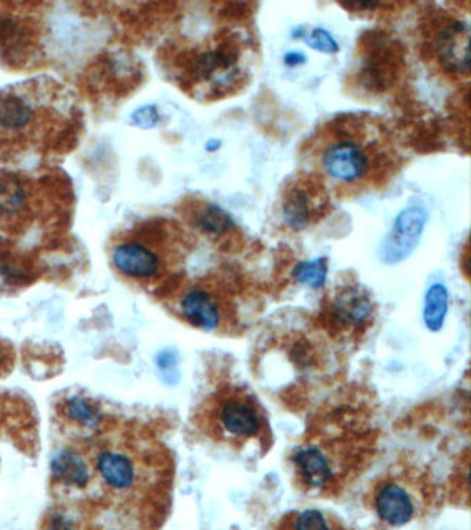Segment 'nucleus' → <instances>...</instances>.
Segmentation results:
<instances>
[{
	"instance_id": "obj_8",
	"label": "nucleus",
	"mask_w": 471,
	"mask_h": 530,
	"mask_svg": "<svg viewBox=\"0 0 471 530\" xmlns=\"http://www.w3.org/2000/svg\"><path fill=\"white\" fill-rule=\"evenodd\" d=\"M433 492L434 485L426 468L402 461L373 481L368 502L380 522L390 528H401L426 510Z\"/></svg>"
},
{
	"instance_id": "obj_16",
	"label": "nucleus",
	"mask_w": 471,
	"mask_h": 530,
	"mask_svg": "<svg viewBox=\"0 0 471 530\" xmlns=\"http://www.w3.org/2000/svg\"><path fill=\"white\" fill-rule=\"evenodd\" d=\"M286 530H342L320 510H304L286 525Z\"/></svg>"
},
{
	"instance_id": "obj_7",
	"label": "nucleus",
	"mask_w": 471,
	"mask_h": 530,
	"mask_svg": "<svg viewBox=\"0 0 471 530\" xmlns=\"http://www.w3.org/2000/svg\"><path fill=\"white\" fill-rule=\"evenodd\" d=\"M368 444L365 434L354 430L309 439L291 455L296 485L309 493L339 488L367 461Z\"/></svg>"
},
{
	"instance_id": "obj_10",
	"label": "nucleus",
	"mask_w": 471,
	"mask_h": 530,
	"mask_svg": "<svg viewBox=\"0 0 471 530\" xmlns=\"http://www.w3.org/2000/svg\"><path fill=\"white\" fill-rule=\"evenodd\" d=\"M427 56L445 74L467 78L470 71V25L460 17L440 10L425 31Z\"/></svg>"
},
{
	"instance_id": "obj_4",
	"label": "nucleus",
	"mask_w": 471,
	"mask_h": 530,
	"mask_svg": "<svg viewBox=\"0 0 471 530\" xmlns=\"http://www.w3.org/2000/svg\"><path fill=\"white\" fill-rule=\"evenodd\" d=\"M74 194L57 170L0 169V232L14 239H52L67 230Z\"/></svg>"
},
{
	"instance_id": "obj_6",
	"label": "nucleus",
	"mask_w": 471,
	"mask_h": 530,
	"mask_svg": "<svg viewBox=\"0 0 471 530\" xmlns=\"http://www.w3.org/2000/svg\"><path fill=\"white\" fill-rule=\"evenodd\" d=\"M192 423L201 437L233 452L266 453L274 444L273 428L260 399L251 388L231 381L219 384L199 402Z\"/></svg>"
},
{
	"instance_id": "obj_9",
	"label": "nucleus",
	"mask_w": 471,
	"mask_h": 530,
	"mask_svg": "<svg viewBox=\"0 0 471 530\" xmlns=\"http://www.w3.org/2000/svg\"><path fill=\"white\" fill-rule=\"evenodd\" d=\"M181 319L205 332L228 330L237 321L234 297L228 285L217 277L201 278L177 286L172 292Z\"/></svg>"
},
{
	"instance_id": "obj_5",
	"label": "nucleus",
	"mask_w": 471,
	"mask_h": 530,
	"mask_svg": "<svg viewBox=\"0 0 471 530\" xmlns=\"http://www.w3.org/2000/svg\"><path fill=\"white\" fill-rule=\"evenodd\" d=\"M192 243L177 221L152 217L115 235L112 264L121 277L141 288L170 293L179 286Z\"/></svg>"
},
{
	"instance_id": "obj_17",
	"label": "nucleus",
	"mask_w": 471,
	"mask_h": 530,
	"mask_svg": "<svg viewBox=\"0 0 471 530\" xmlns=\"http://www.w3.org/2000/svg\"><path fill=\"white\" fill-rule=\"evenodd\" d=\"M447 290L444 286L434 285L426 297V322L430 328L440 326L442 319L447 314Z\"/></svg>"
},
{
	"instance_id": "obj_19",
	"label": "nucleus",
	"mask_w": 471,
	"mask_h": 530,
	"mask_svg": "<svg viewBox=\"0 0 471 530\" xmlns=\"http://www.w3.org/2000/svg\"><path fill=\"white\" fill-rule=\"evenodd\" d=\"M307 43L313 49L324 53H336L339 50L338 43L324 29H314L309 38H307Z\"/></svg>"
},
{
	"instance_id": "obj_3",
	"label": "nucleus",
	"mask_w": 471,
	"mask_h": 530,
	"mask_svg": "<svg viewBox=\"0 0 471 530\" xmlns=\"http://www.w3.org/2000/svg\"><path fill=\"white\" fill-rule=\"evenodd\" d=\"M162 57L170 78L197 100L234 96L251 78V42L233 28L219 29L195 43L168 47Z\"/></svg>"
},
{
	"instance_id": "obj_22",
	"label": "nucleus",
	"mask_w": 471,
	"mask_h": 530,
	"mask_svg": "<svg viewBox=\"0 0 471 530\" xmlns=\"http://www.w3.org/2000/svg\"><path fill=\"white\" fill-rule=\"evenodd\" d=\"M6 359H7V355L6 354H2V350H0V365H2V363H5ZM0 372H2V369H0Z\"/></svg>"
},
{
	"instance_id": "obj_2",
	"label": "nucleus",
	"mask_w": 471,
	"mask_h": 530,
	"mask_svg": "<svg viewBox=\"0 0 471 530\" xmlns=\"http://www.w3.org/2000/svg\"><path fill=\"white\" fill-rule=\"evenodd\" d=\"M307 161L340 199L383 190L400 172L402 155L387 123L365 112L322 123L306 145Z\"/></svg>"
},
{
	"instance_id": "obj_21",
	"label": "nucleus",
	"mask_w": 471,
	"mask_h": 530,
	"mask_svg": "<svg viewBox=\"0 0 471 530\" xmlns=\"http://www.w3.org/2000/svg\"><path fill=\"white\" fill-rule=\"evenodd\" d=\"M0 31L6 32V34H12V35L16 36V38H14V43L20 41V36H18L17 34H13V32H7L6 29H3V28H0ZM23 34H24V32H23ZM23 34H20V35H23ZM24 43H25V45H28V46H30L31 43H34V39L30 38V34H25Z\"/></svg>"
},
{
	"instance_id": "obj_12",
	"label": "nucleus",
	"mask_w": 471,
	"mask_h": 530,
	"mask_svg": "<svg viewBox=\"0 0 471 530\" xmlns=\"http://www.w3.org/2000/svg\"><path fill=\"white\" fill-rule=\"evenodd\" d=\"M376 306L371 293L358 283L340 286L329 296L324 321L333 335L354 339L375 321Z\"/></svg>"
},
{
	"instance_id": "obj_14",
	"label": "nucleus",
	"mask_w": 471,
	"mask_h": 530,
	"mask_svg": "<svg viewBox=\"0 0 471 530\" xmlns=\"http://www.w3.org/2000/svg\"><path fill=\"white\" fill-rule=\"evenodd\" d=\"M425 224L426 213L423 210H404L397 217L396 224H394L391 242L389 243V248L393 249L390 254L397 252L408 253L415 245L416 238L422 234Z\"/></svg>"
},
{
	"instance_id": "obj_11",
	"label": "nucleus",
	"mask_w": 471,
	"mask_h": 530,
	"mask_svg": "<svg viewBox=\"0 0 471 530\" xmlns=\"http://www.w3.org/2000/svg\"><path fill=\"white\" fill-rule=\"evenodd\" d=\"M331 206V192L324 180L311 170L297 174L282 190V219L293 231H304L320 223L328 216Z\"/></svg>"
},
{
	"instance_id": "obj_20",
	"label": "nucleus",
	"mask_w": 471,
	"mask_h": 530,
	"mask_svg": "<svg viewBox=\"0 0 471 530\" xmlns=\"http://www.w3.org/2000/svg\"><path fill=\"white\" fill-rule=\"evenodd\" d=\"M158 118V112L154 107L141 108L133 115L134 123L143 129H150V127L157 125Z\"/></svg>"
},
{
	"instance_id": "obj_18",
	"label": "nucleus",
	"mask_w": 471,
	"mask_h": 530,
	"mask_svg": "<svg viewBox=\"0 0 471 530\" xmlns=\"http://www.w3.org/2000/svg\"><path fill=\"white\" fill-rule=\"evenodd\" d=\"M297 275H299V278L302 279L304 283H309L311 286L321 285V283L325 281V261L317 260L313 261V263L300 265Z\"/></svg>"
},
{
	"instance_id": "obj_13",
	"label": "nucleus",
	"mask_w": 471,
	"mask_h": 530,
	"mask_svg": "<svg viewBox=\"0 0 471 530\" xmlns=\"http://www.w3.org/2000/svg\"><path fill=\"white\" fill-rule=\"evenodd\" d=\"M180 213L192 231L216 245L237 235V224L230 214L205 199H188L183 203Z\"/></svg>"
},
{
	"instance_id": "obj_1",
	"label": "nucleus",
	"mask_w": 471,
	"mask_h": 530,
	"mask_svg": "<svg viewBox=\"0 0 471 530\" xmlns=\"http://www.w3.org/2000/svg\"><path fill=\"white\" fill-rule=\"evenodd\" d=\"M82 108L75 94L52 78L0 90V163L42 170L71 154L81 139Z\"/></svg>"
},
{
	"instance_id": "obj_15",
	"label": "nucleus",
	"mask_w": 471,
	"mask_h": 530,
	"mask_svg": "<svg viewBox=\"0 0 471 530\" xmlns=\"http://www.w3.org/2000/svg\"><path fill=\"white\" fill-rule=\"evenodd\" d=\"M65 413L72 423L93 428L101 421V413L85 398L74 397L65 402Z\"/></svg>"
}]
</instances>
